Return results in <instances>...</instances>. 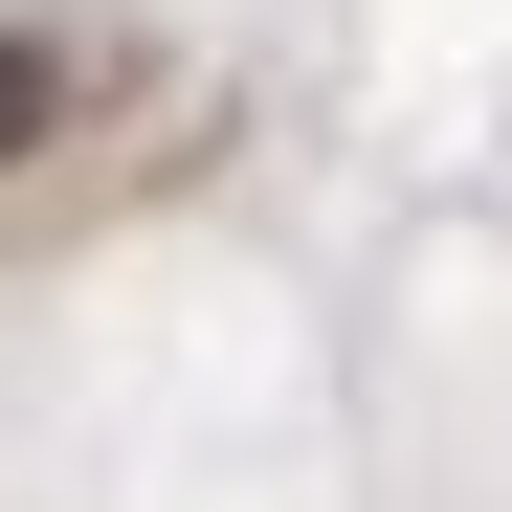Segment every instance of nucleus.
Segmentation results:
<instances>
[{
	"mask_svg": "<svg viewBox=\"0 0 512 512\" xmlns=\"http://www.w3.org/2000/svg\"><path fill=\"white\" fill-rule=\"evenodd\" d=\"M45 112H67V90H45V45H0V156H45Z\"/></svg>",
	"mask_w": 512,
	"mask_h": 512,
	"instance_id": "1",
	"label": "nucleus"
}]
</instances>
